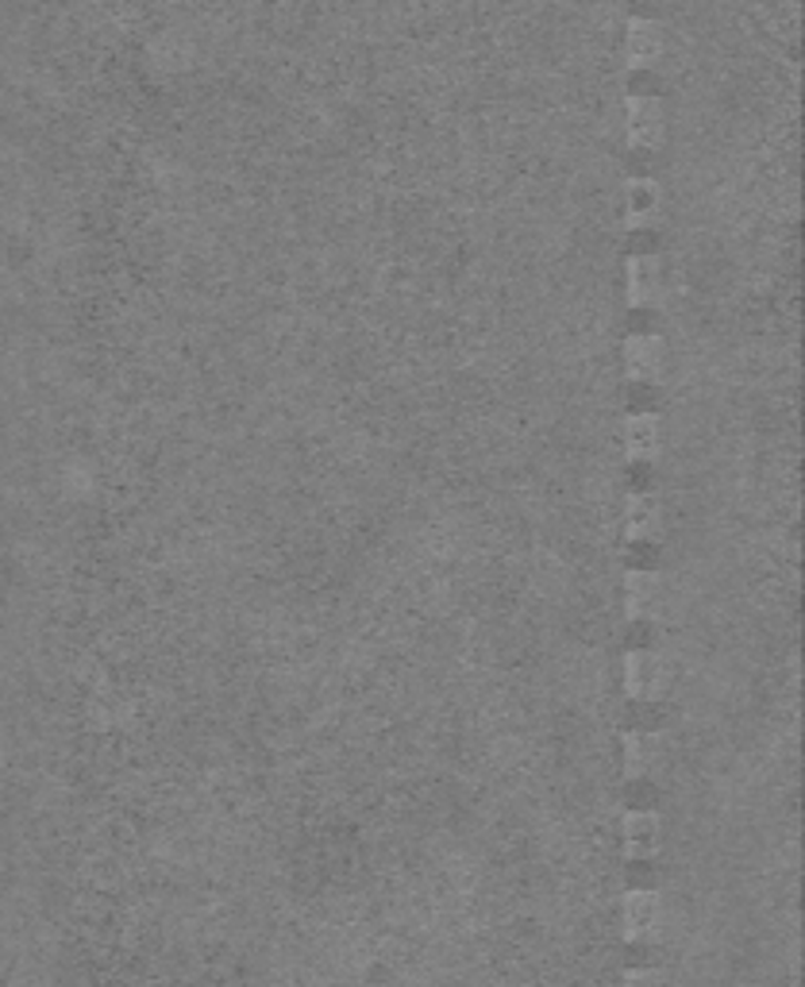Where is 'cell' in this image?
<instances>
[{
	"label": "cell",
	"instance_id": "obj_1",
	"mask_svg": "<svg viewBox=\"0 0 805 987\" xmlns=\"http://www.w3.org/2000/svg\"><path fill=\"white\" fill-rule=\"evenodd\" d=\"M655 918H659V899L652 892L640 887V892H632L629 899H624V937H629L632 945L652 942Z\"/></svg>",
	"mask_w": 805,
	"mask_h": 987
},
{
	"label": "cell",
	"instance_id": "obj_2",
	"mask_svg": "<svg viewBox=\"0 0 805 987\" xmlns=\"http://www.w3.org/2000/svg\"><path fill=\"white\" fill-rule=\"evenodd\" d=\"M629 853L636 861H648L655 853V822L648 814H632L629 818Z\"/></svg>",
	"mask_w": 805,
	"mask_h": 987
},
{
	"label": "cell",
	"instance_id": "obj_3",
	"mask_svg": "<svg viewBox=\"0 0 805 987\" xmlns=\"http://www.w3.org/2000/svg\"><path fill=\"white\" fill-rule=\"evenodd\" d=\"M624 987H659V973H652V968H636V973L624 976Z\"/></svg>",
	"mask_w": 805,
	"mask_h": 987
},
{
	"label": "cell",
	"instance_id": "obj_4",
	"mask_svg": "<svg viewBox=\"0 0 805 987\" xmlns=\"http://www.w3.org/2000/svg\"><path fill=\"white\" fill-rule=\"evenodd\" d=\"M659 82H655V74H648V70H640L636 78H632V89H636V93H648V89H655Z\"/></svg>",
	"mask_w": 805,
	"mask_h": 987
}]
</instances>
